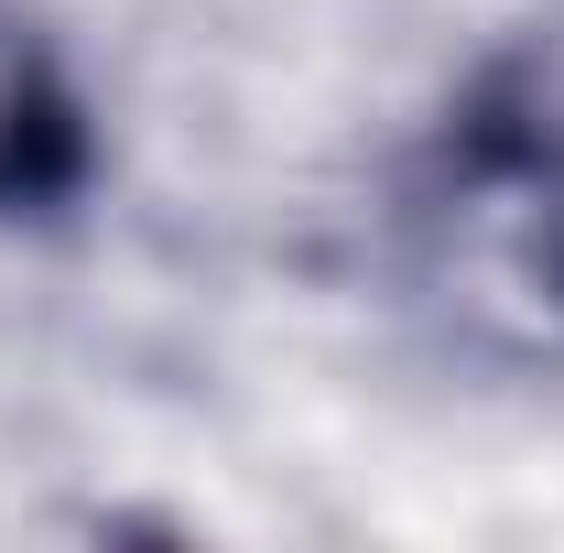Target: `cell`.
I'll list each match as a JSON object with an SVG mask.
<instances>
[{
  "instance_id": "cell-1",
  "label": "cell",
  "mask_w": 564,
  "mask_h": 553,
  "mask_svg": "<svg viewBox=\"0 0 564 553\" xmlns=\"http://www.w3.org/2000/svg\"><path fill=\"white\" fill-rule=\"evenodd\" d=\"M402 272L499 358H564V98L489 66L402 174Z\"/></svg>"
},
{
  "instance_id": "cell-2",
  "label": "cell",
  "mask_w": 564,
  "mask_h": 553,
  "mask_svg": "<svg viewBox=\"0 0 564 553\" xmlns=\"http://www.w3.org/2000/svg\"><path fill=\"white\" fill-rule=\"evenodd\" d=\"M98 185V120L66 55L0 0V217H66Z\"/></svg>"
}]
</instances>
